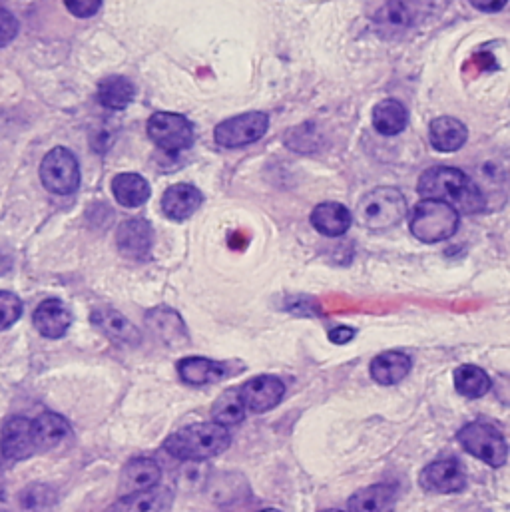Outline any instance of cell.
<instances>
[{
    "label": "cell",
    "mask_w": 510,
    "mask_h": 512,
    "mask_svg": "<svg viewBox=\"0 0 510 512\" xmlns=\"http://www.w3.org/2000/svg\"><path fill=\"white\" fill-rule=\"evenodd\" d=\"M459 228V212L439 200H423L411 214V232L425 244L445 242Z\"/></svg>",
    "instance_id": "cell-3"
},
{
    "label": "cell",
    "mask_w": 510,
    "mask_h": 512,
    "mask_svg": "<svg viewBox=\"0 0 510 512\" xmlns=\"http://www.w3.org/2000/svg\"><path fill=\"white\" fill-rule=\"evenodd\" d=\"M212 419L218 425L230 427V425H238L246 419V405L240 397L238 389H228L226 393H222L214 407H212Z\"/></svg>",
    "instance_id": "cell-30"
},
{
    "label": "cell",
    "mask_w": 510,
    "mask_h": 512,
    "mask_svg": "<svg viewBox=\"0 0 510 512\" xmlns=\"http://www.w3.org/2000/svg\"><path fill=\"white\" fill-rule=\"evenodd\" d=\"M64 6L68 8V12H72L74 16L78 18H88V16H94L100 6H102V0H64Z\"/></svg>",
    "instance_id": "cell-34"
},
{
    "label": "cell",
    "mask_w": 510,
    "mask_h": 512,
    "mask_svg": "<svg viewBox=\"0 0 510 512\" xmlns=\"http://www.w3.org/2000/svg\"><path fill=\"white\" fill-rule=\"evenodd\" d=\"M32 323L40 335L48 339H60L72 325V313L60 299H46L36 307Z\"/></svg>",
    "instance_id": "cell-16"
},
{
    "label": "cell",
    "mask_w": 510,
    "mask_h": 512,
    "mask_svg": "<svg viewBox=\"0 0 510 512\" xmlns=\"http://www.w3.org/2000/svg\"><path fill=\"white\" fill-rule=\"evenodd\" d=\"M162 479V471L160 465L154 459H146V457H138L132 459L120 475V489L124 495L130 493H140V491H148L158 487Z\"/></svg>",
    "instance_id": "cell-18"
},
{
    "label": "cell",
    "mask_w": 510,
    "mask_h": 512,
    "mask_svg": "<svg viewBox=\"0 0 510 512\" xmlns=\"http://www.w3.org/2000/svg\"><path fill=\"white\" fill-rule=\"evenodd\" d=\"M70 435V425L56 413H42L32 421V437L36 453L58 447Z\"/></svg>",
    "instance_id": "cell-22"
},
{
    "label": "cell",
    "mask_w": 510,
    "mask_h": 512,
    "mask_svg": "<svg viewBox=\"0 0 510 512\" xmlns=\"http://www.w3.org/2000/svg\"><path fill=\"white\" fill-rule=\"evenodd\" d=\"M148 136L164 152L178 154L194 144V126L182 114L156 112L148 120Z\"/></svg>",
    "instance_id": "cell-7"
},
{
    "label": "cell",
    "mask_w": 510,
    "mask_h": 512,
    "mask_svg": "<svg viewBox=\"0 0 510 512\" xmlns=\"http://www.w3.org/2000/svg\"><path fill=\"white\" fill-rule=\"evenodd\" d=\"M491 377L477 365H463L455 371V387L467 399L485 397L491 391Z\"/></svg>",
    "instance_id": "cell-29"
},
{
    "label": "cell",
    "mask_w": 510,
    "mask_h": 512,
    "mask_svg": "<svg viewBox=\"0 0 510 512\" xmlns=\"http://www.w3.org/2000/svg\"><path fill=\"white\" fill-rule=\"evenodd\" d=\"M40 180L52 194H74L80 186V166L76 156L66 148L50 150L40 164Z\"/></svg>",
    "instance_id": "cell-6"
},
{
    "label": "cell",
    "mask_w": 510,
    "mask_h": 512,
    "mask_svg": "<svg viewBox=\"0 0 510 512\" xmlns=\"http://www.w3.org/2000/svg\"><path fill=\"white\" fill-rule=\"evenodd\" d=\"M2 2H4V0H0V4H2Z\"/></svg>",
    "instance_id": "cell-39"
},
{
    "label": "cell",
    "mask_w": 510,
    "mask_h": 512,
    "mask_svg": "<svg viewBox=\"0 0 510 512\" xmlns=\"http://www.w3.org/2000/svg\"><path fill=\"white\" fill-rule=\"evenodd\" d=\"M172 507V493L168 489H148L124 495L104 512H168Z\"/></svg>",
    "instance_id": "cell-20"
},
{
    "label": "cell",
    "mask_w": 510,
    "mask_h": 512,
    "mask_svg": "<svg viewBox=\"0 0 510 512\" xmlns=\"http://www.w3.org/2000/svg\"><path fill=\"white\" fill-rule=\"evenodd\" d=\"M16 32H18L16 16L6 8H0V46H6L8 42H12Z\"/></svg>",
    "instance_id": "cell-33"
},
{
    "label": "cell",
    "mask_w": 510,
    "mask_h": 512,
    "mask_svg": "<svg viewBox=\"0 0 510 512\" xmlns=\"http://www.w3.org/2000/svg\"><path fill=\"white\" fill-rule=\"evenodd\" d=\"M238 391L246 405V411L265 413L281 403L285 395V385L273 375H259L244 383Z\"/></svg>",
    "instance_id": "cell-11"
},
{
    "label": "cell",
    "mask_w": 510,
    "mask_h": 512,
    "mask_svg": "<svg viewBox=\"0 0 510 512\" xmlns=\"http://www.w3.org/2000/svg\"><path fill=\"white\" fill-rule=\"evenodd\" d=\"M178 375L184 383L200 387L222 381L226 373V365L206 359V357H186L178 363Z\"/></svg>",
    "instance_id": "cell-24"
},
{
    "label": "cell",
    "mask_w": 510,
    "mask_h": 512,
    "mask_svg": "<svg viewBox=\"0 0 510 512\" xmlns=\"http://www.w3.org/2000/svg\"><path fill=\"white\" fill-rule=\"evenodd\" d=\"M204 202V196L198 188L190 184H176L170 186L162 196V212L166 218L174 222H184L192 218Z\"/></svg>",
    "instance_id": "cell-17"
},
{
    "label": "cell",
    "mask_w": 510,
    "mask_h": 512,
    "mask_svg": "<svg viewBox=\"0 0 510 512\" xmlns=\"http://www.w3.org/2000/svg\"><path fill=\"white\" fill-rule=\"evenodd\" d=\"M134 84L124 76H108L98 84V102L110 110H124L134 100Z\"/></svg>",
    "instance_id": "cell-28"
},
{
    "label": "cell",
    "mask_w": 510,
    "mask_h": 512,
    "mask_svg": "<svg viewBox=\"0 0 510 512\" xmlns=\"http://www.w3.org/2000/svg\"><path fill=\"white\" fill-rule=\"evenodd\" d=\"M112 194L124 208H138L150 198V184L140 174H118L112 180Z\"/></svg>",
    "instance_id": "cell-26"
},
{
    "label": "cell",
    "mask_w": 510,
    "mask_h": 512,
    "mask_svg": "<svg viewBox=\"0 0 510 512\" xmlns=\"http://www.w3.org/2000/svg\"><path fill=\"white\" fill-rule=\"evenodd\" d=\"M397 491L389 485H371L349 499V512H393Z\"/></svg>",
    "instance_id": "cell-25"
},
{
    "label": "cell",
    "mask_w": 510,
    "mask_h": 512,
    "mask_svg": "<svg viewBox=\"0 0 510 512\" xmlns=\"http://www.w3.org/2000/svg\"><path fill=\"white\" fill-rule=\"evenodd\" d=\"M0 512H6V511H2V509H0Z\"/></svg>",
    "instance_id": "cell-40"
},
{
    "label": "cell",
    "mask_w": 510,
    "mask_h": 512,
    "mask_svg": "<svg viewBox=\"0 0 510 512\" xmlns=\"http://www.w3.org/2000/svg\"><path fill=\"white\" fill-rule=\"evenodd\" d=\"M261 512H281V511H277V509H265V511H261Z\"/></svg>",
    "instance_id": "cell-37"
},
{
    "label": "cell",
    "mask_w": 510,
    "mask_h": 512,
    "mask_svg": "<svg viewBox=\"0 0 510 512\" xmlns=\"http://www.w3.org/2000/svg\"><path fill=\"white\" fill-rule=\"evenodd\" d=\"M58 503V495L48 485H28L18 495V509L20 512H54Z\"/></svg>",
    "instance_id": "cell-31"
},
{
    "label": "cell",
    "mask_w": 510,
    "mask_h": 512,
    "mask_svg": "<svg viewBox=\"0 0 510 512\" xmlns=\"http://www.w3.org/2000/svg\"><path fill=\"white\" fill-rule=\"evenodd\" d=\"M148 331L168 347H184L190 339L186 323L170 307H156L146 313Z\"/></svg>",
    "instance_id": "cell-13"
},
{
    "label": "cell",
    "mask_w": 510,
    "mask_h": 512,
    "mask_svg": "<svg viewBox=\"0 0 510 512\" xmlns=\"http://www.w3.org/2000/svg\"><path fill=\"white\" fill-rule=\"evenodd\" d=\"M323 512H341V511H323Z\"/></svg>",
    "instance_id": "cell-38"
},
{
    "label": "cell",
    "mask_w": 510,
    "mask_h": 512,
    "mask_svg": "<svg viewBox=\"0 0 510 512\" xmlns=\"http://www.w3.org/2000/svg\"><path fill=\"white\" fill-rule=\"evenodd\" d=\"M411 367H413V361L407 353L385 351L371 361L369 371L375 383L389 387V385L401 383L409 375Z\"/></svg>",
    "instance_id": "cell-19"
},
{
    "label": "cell",
    "mask_w": 510,
    "mask_h": 512,
    "mask_svg": "<svg viewBox=\"0 0 510 512\" xmlns=\"http://www.w3.org/2000/svg\"><path fill=\"white\" fill-rule=\"evenodd\" d=\"M471 4L483 12H499L507 6V0H471Z\"/></svg>",
    "instance_id": "cell-36"
},
{
    "label": "cell",
    "mask_w": 510,
    "mask_h": 512,
    "mask_svg": "<svg viewBox=\"0 0 510 512\" xmlns=\"http://www.w3.org/2000/svg\"><path fill=\"white\" fill-rule=\"evenodd\" d=\"M92 325L102 331L108 339L122 343V345H138L142 341V333L138 331L132 321H128L120 311L110 307L94 309L90 315Z\"/></svg>",
    "instance_id": "cell-15"
},
{
    "label": "cell",
    "mask_w": 510,
    "mask_h": 512,
    "mask_svg": "<svg viewBox=\"0 0 510 512\" xmlns=\"http://www.w3.org/2000/svg\"><path fill=\"white\" fill-rule=\"evenodd\" d=\"M469 132L463 122L451 116H441L431 122L429 140L439 152H457L467 144Z\"/></svg>",
    "instance_id": "cell-23"
},
{
    "label": "cell",
    "mask_w": 510,
    "mask_h": 512,
    "mask_svg": "<svg viewBox=\"0 0 510 512\" xmlns=\"http://www.w3.org/2000/svg\"><path fill=\"white\" fill-rule=\"evenodd\" d=\"M2 455L10 461H24L36 453L32 437V421L26 417H10L0 433Z\"/></svg>",
    "instance_id": "cell-12"
},
{
    "label": "cell",
    "mask_w": 510,
    "mask_h": 512,
    "mask_svg": "<svg viewBox=\"0 0 510 512\" xmlns=\"http://www.w3.org/2000/svg\"><path fill=\"white\" fill-rule=\"evenodd\" d=\"M232 435L218 423H196L170 435L164 449L180 461H206L228 451Z\"/></svg>",
    "instance_id": "cell-2"
},
{
    "label": "cell",
    "mask_w": 510,
    "mask_h": 512,
    "mask_svg": "<svg viewBox=\"0 0 510 512\" xmlns=\"http://www.w3.org/2000/svg\"><path fill=\"white\" fill-rule=\"evenodd\" d=\"M419 483L427 493L453 495L465 489L467 477L463 465L457 459H441L423 469Z\"/></svg>",
    "instance_id": "cell-10"
},
{
    "label": "cell",
    "mask_w": 510,
    "mask_h": 512,
    "mask_svg": "<svg viewBox=\"0 0 510 512\" xmlns=\"http://www.w3.org/2000/svg\"><path fill=\"white\" fill-rule=\"evenodd\" d=\"M353 335H355V331H353L351 327H345V325L335 327V329H331V331H329V339H331L333 343H337V345L349 343V341L353 339Z\"/></svg>",
    "instance_id": "cell-35"
},
{
    "label": "cell",
    "mask_w": 510,
    "mask_h": 512,
    "mask_svg": "<svg viewBox=\"0 0 510 512\" xmlns=\"http://www.w3.org/2000/svg\"><path fill=\"white\" fill-rule=\"evenodd\" d=\"M419 194L423 200H439L455 208L459 214H479L485 210L481 188L461 170L435 166L419 178Z\"/></svg>",
    "instance_id": "cell-1"
},
{
    "label": "cell",
    "mask_w": 510,
    "mask_h": 512,
    "mask_svg": "<svg viewBox=\"0 0 510 512\" xmlns=\"http://www.w3.org/2000/svg\"><path fill=\"white\" fill-rule=\"evenodd\" d=\"M407 216V200L397 188H375L357 208L359 222L375 232L395 228Z\"/></svg>",
    "instance_id": "cell-4"
},
{
    "label": "cell",
    "mask_w": 510,
    "mask_h": 512,
    "mask_svg": "<svg viewBox=\"0 0 510 512\" xmlns=\"http://www.w3.org/2000/svg\"><path fill=\"white\" fill-rule=\"evenodd\" d=\"M457 437H459L461 447L469 455L481 459L489 467L499 469V467L507 465L509 445H507L505 435L497 427L483 423V421H475V423L465 425Z\"/></svg>",
    "instance_id": "cell-5"
},
{
    "label": "cell",
    "mask_w": 510,
    "mask_h": 512,
    "mask_svg": "<svg viewBox=\"0 0 510 512\" xmlns=\"http://www.w3.org/2000/svg\"><path fill=\"white\" fill-rule=\"evenodd\" d=\"M154 244V232L152 226L142 218H132L120 224L116 232V246L120 254L128 259L142 261L150 256Z\"/></svg>",
    "instance_id": "cell-14"
},
{
    "label": "cell",
    "mask_w": 510,
    "mask_h": 512,
    "mask_svg": "<svg viewBox=\"0 0 510 512\" xmlns=\"http://www.w3.org/2000/svg\"><path fill=\"white\" fill-rule=\"evenodd\" d=\"M351 222V212L337 202H323L311 214L313 228L327 238L343 236L351 228Z\"/></svg>",
    "instance_id": "cell-21"
},
{
    "label": "cell",
    "mask_w": 510,
    "mask_h": 512,
    "mask_svg": "<svg viewBox=\"0 0 510 512\" xmlns=\"http://www.w3.org/2000/svg\"><path fill=\"white\" fill-rule=\"evenodd\" d=\"M269 128V118L263 112H246L218 124L214 136L224 148H240L254 144Z\"/></svg>",
    "instance_id": "cell-8"
},
{
    "label": "cell",
    "mask_w": 510,
    "mask_h": 512,
    "mask_svg": "<svg viewBox=\"0 0 510 512\" xmlns=\"http://www.w3.org/2000/svg\"><path fill=\"white\" fill-rule=\"evenodd\" d=\"M409 124L407 108L397 100H383L373 110V126L383 136H397Z\"/></svg>",
    "instance_id": "cell-27"
},
{
    "label": "cell",
    "mask_w": 510,
    "mask_h": 512,
    "mask_svg": "<svg viewBox=\"0 0 510 512\" xmlns=\"http://www.w3.org/2000/svg\"><path fill=\"white\" fill-rule=\"evenodd\" d=\"M22 315V301L10 291H0V331L12 327Z\"/></svg>",
    "instance_id": "cell-32"
},
{
    "label": "cell",
    "mask_w": 510,
    "mask_h": 512,
    "mask_svg": "<svg viewBox=\"0 0 510 512\" xmlns=\"http://www.w3.org/2000/svg\"><path fill=\"white\" fill-rule=\"evenodd\" d=\"M433 0H387L375 16L381 32H399L419 24L431 10Z\"/></svg>",
    "instance_id": "cell-9"
}]
</instances>
